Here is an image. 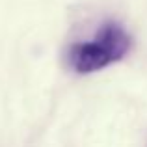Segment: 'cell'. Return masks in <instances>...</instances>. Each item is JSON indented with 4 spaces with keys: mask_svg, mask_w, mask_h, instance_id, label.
<instances>
[{
    "mask_svg": "<svg viewBox=\"0 0 147 147\" xmlns=\"http://www.w3.org/2000/svg\"><path fill=\"white\" fill-rule=\"evenodd\" d=\"M132 37L117 21H106L97 28L93 37L71 45L67 52L69 65L78 75L97 73L123 60L130 50Z\"/></svg>",
    "mask_w": 147,
    "mask_h": 147,
    "instance_id": "cell-1",
    "label": "cell"
}]
</instances>
